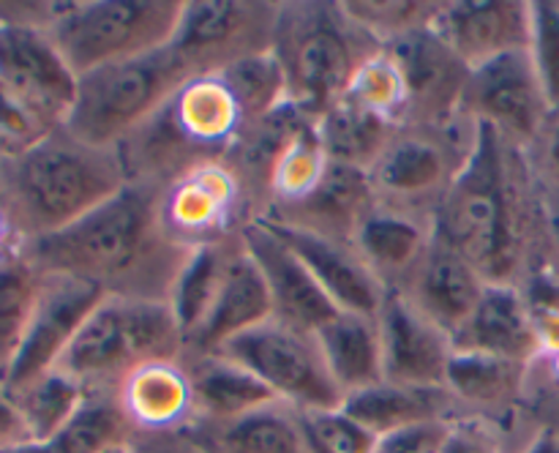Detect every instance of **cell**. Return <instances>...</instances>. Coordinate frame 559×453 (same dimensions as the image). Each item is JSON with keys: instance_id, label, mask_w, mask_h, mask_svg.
<instances>
[{"instance_id": "obj_1", "label": "cell", "mask_w": 559, "mask_h": 453, "mask_svg": "<svg viewBox=\"0 0 559 453\" xmlns=\"http://www.w3.org/2000/svg\"><path fill=\"white\" fill-rule=\"evenodd\" d=\"M435 229L486 284L522 287L546 246L544 194L527 151L478 123L473 153L448 189Z\"/></svg>"}, {"instance_id": "obj_2", "label": "cell", "mask_w": 559, "mask_h": 453, "mask_svg": "<svg viewBox=\"0 0 559 453\" xmlns=\"http://www.w3.org/2000/svg\"><path fill=\"white\" fill-rule=\"evenodd\" d=\"M162 186L129 180L104 205L47 238L20 243L41 273L96 284L107 295L169 303L194 249H183L162 224Z\"/></svg>"}, {"instance_id": "obj_3", "label": "cell", "mask_w": 559, "mask_h": 453, "mask_svg": "<svg viewBox=\"0 0 559 453\" xmlns=\"http://www.w3.org/2000/svg\"><path fill=\"white\" fill-rule=\"evenodd\" d=\"M126 183L118 151L85 145L63 126L27 151L0 156V211L16 243L60 233Z\"/></svg>"}, {"instance_id": "obj_4", "label": "cell", "mask_w": 559, "mask_h": 453, "mask_svg": "<svg viewBox=\"0 0 559 453\" xmlns=\"http://www.w3.org/2000/svg\"><path fill=\"white\" fill-rule=\"evenodd\" d=\"M382 49L344 14L338 0H284L278 11L273 55L282 65L287 102L311 120L325 118Z\"/></svg>"}, {"instance_id": "obj_5", "label": "cell", "mask_w": 559, "mask_h": 453, "mask_svg": "<svg viewBox=\"0 0 559 453\" xmlns=\"http://www.w3.org/2000/svg\"><path fill=\"white\" fill-rule=\"evenodd\" d=\"M189 80L191 71L169 44L142 58L98 65L76 76V96L63 129L85 145L118 151Z\"/></svg>"}, {"instance_id": "obj_6", "label": "cell", "mask_w": 559, "mask_h": 453, "mask_svg": "<svg viewBox=\"0 0 559 453\" xmlns=\"http://www.w3.org/2000/svg\"><path fill=\"white\" fill-rule=\"evenodd\" d=\"M186 336L169 303L107 295L91 311L55 369L85 388H118L129 371L158 360H180Z\"/></svg>"}, {"instance_id": "obj_7", "label": "cell", "mask_w": 559, "mask_h": 453, "mask_svg": "<svg viewBox=\"0 0 559 453\" xmlns=\"http://www.w3.org/2000/svg\"><path fill=\"white\" fill-rule=\"evenodd\" d=\"M478 123L456 126L402 123L369 169L377 205L435 222L442 200L473 153Z\"/></svg>"}, {"instance_id": "obj_8", "label": "cell", "mask_w": 559, "mask_h": 453, "mask_svg": "<svg viewBox=\"0 0 559 453\" xmlns=\"http://www.w3.org/2000/svg\"><path fill=\"white\" fill-rule=\"evenodd\" d=\"M183 5L186 0H74L47 33L80 76L173 44Z\"/></svg>"}, {"instance_id": "obj_9", "label": "cell", "mask_w": 559, "mask_h": 453, "mask_svg": "<svg viewBox=\"0 0 559 453\" xmlns=\"http://www.w3.org/2000/svg\"><path fill=\"white\" fill-rule=\"evenodd\" d=\"M254 371L287 407L300 415L331 413L344 407V391L333 380L317 333L298 331L278 320L243 333L218 353Z\"/></svg>"}, {"instance_id": "obj_10", "label": "cell", "mask_w": 559, "mask_h": 453, "mask_svg": "<svg viewBox=\"0 0 559 453\" xmlns=\"http://www.w3.org/2000/svg\"><path fill=\"white\" fill-rule=\"evenodd\" d=\"M278 11L276 0H186L169 47L191 76L218 74L238 60L271 52Z\"/></svg>"}, {"instance_id": "obj_11", "label": "cell", "mask_w": 559, "mask_h": 453, "mask_svg": "<svg viewBox=\"0 0 559 453\" xmlns=\"http://www.w3.org/2000/svg\"><path fill=\"white\" fill-rule=\"evenodd\" d=\"M464 115L530 151L551 118L549 98L530 49H513L478 65L464 91Z\"/></svg>"}, {"instance_id": "obj_12", "label": "cell", "mask_w": 559, "mask_h": 453, "mask_svg": "<svg viewBox=\"0 0 559 453\" xmlns=\"http://www.w3.org/2000/svg\"><path fill=\"white\" fill-rule=\"evenodd\" d=\"M254 222L238 178L224 162H207L169 183L162 194V224L183 249L235 238Z\"/></svg>"}, {"instance_id": "obj_13", "label": "cell", "mask_w": 559, "mask_h": 453, "mask_svg": "<svg viewBox=\"0 0 559 453\" xmlns=\"http://www.w3.org/2000/svg\"><path fill=\"white\" fill-rule=\"evenodd\" d=\"M104 298H107V293L98 289L96 284L63 276V273H44V289L36 314H33L25 342H22L11 369L5 371L0 388L9 396H16L22 388L55 369L69 344L74 342L82 322L91 317V311Z\"/></svg>"}, {"instance_id": "obj_14", "label": "cell", "mask_w": 559, "mask_h": 453, "mask_svg": "<svg viewBox=\"0 0 559 453\" xmlns=\"http://www.w3.org/2000/svg\"><path fill=\"white\" fill-rule=\"evenodd\" d=\"M0 87L49 129H60L76 96V74L38 27L0 25Z\"/></svg>"}, {"instance_id": "obj_15", "label": "cell", "mask_w": 559, "mask_h": 453, "mask_svg": "<svg viewBox=\"0 0 559 453\" xmlns=\"http://www.w3.org/2000/svg\"><path fill=\"white\" fill-rule=\"evenodd\" d=\"M385 52L402 71L407 87V115L404 123L456 126L464 115V91L473 71L462 58L437 36L435 27L409 33L388 44Z\"/></svg>"}, {"instance_id": "obj_16", "label": "cell", "mask_w": 559, "mask_h": 453, "mask_svg": "<svg viewBox=\"0 0 559 453\" xmlns=\"http://www.w3.org/2000/svg\"><path fill=\"white\" fill-rule=\"evenodd\" d=\"M240 240L265 278L267 293L273 298V320L298 327V331L317 333L338 314L336 303L322 293L309 267L265 218L243 224Z\"/></svg>"}, {"instance_id": "obj_17", "label": "cell", "mask_w": 559, "mask_h": 453, "mask_svg": "<svg viewBox=\"0 0 559 453\" xmlns=\"http://www.w3.org/2000/svg\"><path fill=\"white\" fill-rule=\"evenodd\" d=\"M385 382L404 388H445L453 338L426 320L399 293H388L380 314Z\"/></svg>"}, {"instance_id": "obj_18", "label": "cell", "mask_w": 559, "mask_h": 453, "mask_svg": "<svg viewBox=\"0 0 559 453\" xmlns=\"http://www.w3.org/2000/svg\"><path fill=\"white\" fill-rule=\"evenodd\" d=\"M435 31L469 71L513 49H530V0H442Z\"/></svg>"}, {"instance_id": "obj_19", "label": "cell", "mask_w": 559, "mask_h": 453, "mask_svg": "<svg viewBox=\"0 0 559 453\" xmlns=\"http://www.w3.org/2000/svg\"><path fill=\"white\" fill-rule=\"evenodd\" d=\"M484 289V276L473 262L435 229L426 254L396 293L453 338L473 317Z\"/></svg>"}, {"instance_id": "obj_20", "label": "cell", "mask_w": 559, "mask_h": 453, "mask_svg": "<svg viewBox=\"0 0 559 453\" xmlns=\"http://www.w3.org/2000/svg\"><path fill=\"white\" fill-rule=\"evenodd\" d=\"M374 205L377 200L369 172L328 158L325 172L317 180L314 189L306 191L300 200L276 205L262 218L282 224V227L353 243L360 222L369 216Z\"/></svg>"}, {"instance_id": "obj_21", "label": "cell", "mask_w": 559, "mask_h": 453, "mask_svg": "<svg viewBox=\"0 0 559 453\" xmlns=\"http://www.w3.org/2000/svg\"><path fill=\"white\" fill-rule=\"evenodd\" d=\"M273 320V298L262 278L260 267L246 251L243 240H235L224 267L222 287H218L213 309L205 322L186 338L183 355H213L233 338L254 331Z\"/></svg>"}, {"instance_id": "obj_22", "label": "cell", "mask_w": 559, "mask_h": 453, "mask_svg": "<svg viewBox=\"0 0 559 453\" xmlns=\"http://www.w3.org/2000/svg\"><path fill=\"white\" fill-rule=\"evenodd\" d=\"M267 222V218H265ZM271 224L284 243L300 257L314 282L320 284L322 293L336 303L338 311H353V314L377 317L382 303L388 298V289L382 287L380 278L369 271L360 254L355 251L353 243H342V240L322 238V235L304 233V229L282 227V224Z\"/></svg>"}, {"instance_id": "obj_23", "label": "cell", "mask_w": 559, "mask_h": 453, "mask_svg": "<svg viewBox=\"0 0 559 453\" xmlns=\"http://www.w3.org/2000/svg\"><path fill=\"white\" fill-rule=\"evenodd\" d=\"M453 349L497 355L524 366L538 363L540 342L524 289L513 284H486L473 317L453 336Z\"/></svg>"}, {"instance_id": "obj_24", "label": "cell", "mask_w": 559, "mask_h": 453, "mask_svg": "<svg viewBox=\"0 0 559 453\" xmlns=\"http://www.w3.org/2000/svg\"><path fill=\"white\" fill-rule=\"evenodd\" d=\"M306 123H311V118H306L293 104L284 102L273 112L249 120L235 136L229 151L224 153V167L238 178L246 202H249L251 218L265 216L278 162Z\"/></svg>"}, {"instance_id": "obj_25", "label": "cell", "mask_w": 559, "mask_h": 453, "mask_svg": "<svg viewBox=\"0 0 559 453\" xmlns=\"http://www.w3.org/2000/svg\"><path fill=\"white\" fill-rule=\"evenodd\" d=\"M118 398L136 434H178L197 418L194 388L183 358L129 371L118 385Z\"/></svg>"}, {"instance_id": "obj_26", "label": "cell", "mask_w": 559, "mask_h": 453, "mask_svg": "<svg viewBox=\"0 0 559 453\" xmlns=\"http://www.w3.org/2000/svg\"><path fill=\"white\" fill-rule=\"evenodd\" d=\"M533 366L486 353L453 349L445 388L464 415H480L506 426L524 409Z\"/></svg>"}, {"instance_id": "obj_27", "label": "cell", "mask_w": 559, "mask_h": 453, "mask_svg": "<svg viewBox=\"0 0 559 453\" xmlns=\"http://www.w3.org/2000/svg\"><path fill=\"white\" fill-rule=\"evenodd\" d=\"M435 238V222L374 205L355 233V251L388 293L402 289Z\"/></svg>"}, {"instance_id": "obj_28", "label": "cell", "mask_w": 559, "mask_h": 453, "mask_svg": "<svg viewBox=\"0 0 559 453\" xmlns=\"http://www.w3.org/2000/svg\"><path fill=\"white\" fill-rule=\"evenodd\" d=\"M183 434L207 453H311L304 418L287 404L224 420H194Z\"/></svg>"}, {"instance_id": "obj_29", "label": "cell", "mask_w": 559, "mask_h": 453, "mask_svg": "<svg viewBox=\"0 0 559 453\" xmlns=\"http://www.w3.org/2000/svg\"><path fill=\"white\" fill-rule=\"evenodd\" d=\"M183 363L194 388V420L224 424L278 404L276 393L238 360L224 355H183Z\"/></svg>"}, {"instance_id": "obj_30", "label": "cell", "mask_w": 559, "mask_h": 453, "mask_svg": "<svg viewBox=\"0 0 559 453\" xmlns=\"http://www.w3.org/2000/svg\"><path fill=\"white\" fill-rule=\"evenodd\" d=\"M169 115L186 140L213 162H222L246 126L233 91L218 74L191 76L169 102Z\"/></svg>"}, {"instance_id": "obj_31", "label": "cell", "mask_w": 559, "mask_h": 453, "mask_svg": "<svg viewBox=\"0 0 559 453\" xmlns=\"http://www.w3.org/2000/svg\"><path fill=\"white\" fill-rule=\"evenodd\" d=\"M342 409L374 437H385L415 424L453 420L464 415L448 388H404L391 382L353 393Z\"/></svg>"}, {"instance_id": "obj_32", "label": "cell", "mask_w": 559, "mask_h": 453, "mask_svg": "<svg viewBox=\"0 0 559 453\" xmlns=\"http://www.w3.org/2000/svg\"><path fill=\"white\" fill-rule=\"evenodd\" d=\"M317 342H320L328 369H331L333 380L342 388L344 396H353V393L385 382L377 317L338 311L328 325L317 331Z\"/></svg>"}, {"instance_id": "obj_33", "label": "cell", "mask_w": 559, "mask_h": 453, "mask_svg": "<svg viewBox=\"0 0 559 453\" xmlns=\"http://www.w3.org/2000/svg\"><path fill=\"white\" fill-rule=\"evenodd\" d=\"M399 126L402 123L353 102V98H342L325 118L317 120L325 156L331 162L366 169V172L382 156Z\"/></svg>"}, {"instance_id": "obj_34", "label": "cell", "mask_w": 559, "mask_h": 453, "mask_svg": "<svg viewBox=\"0 0 559 453\" xmlns=\"http://www.w3.org/2000/svg\"><path fill=\"white\" fill-rule=\"evenodd\" d=\"M41 289L44 273L22 254L20 243L0 254V382L25 342Z\"/></svg>"}, {"instance_id": "obj_35", "label": "cell", "mask_w": 559, "mask_h": 453, "mask_svg": "<svg viewBox=\"0 0 559 453\" xmlns=\"http://www.w3.org/2000/svg\"><path fill=\"white\" fill-rule=\"evenodd\" d=\"M134 434V426L120 407L118 388H87L76 413L47 445L52 453H104L129 445Z\"/></svg>"}, {"instance_id": "obj_36", "label": "cell", "mask_w": 559, "mask_h": 453, "mask_svg": "<svg viewBox=\"0 0 559 453\" xmlns=\"http://www.w3.org/2000/svg\"><path fill=\"white\" fill-rule=\"evenodd\" d=\"M238 235L222 240V243L200 246L186 260L183 271H180L178 282L173 287V295H169V309H173L186 338L205 322L207 311L213 309V300H216L218 287H222L229 251H233Z\"/></svg>"}, {"instance_id": "obj_37", "label": "cell", "mask_w": 559, "mask_h": 453, "mask_svg": "<svg viewBox=\"0 0 559 453\" xmlns=\"http://www.w3.org/2000/svg\"><path fill=\"white\" fill-rule=\"evenodd\" d=\"M87 388L76 377L66 374L63 369H49L31 385L22 388L14 398L31 442H44L47 445L66 424L76 407L85 398Z\"/></svg>"}, {"instance_id": "obj_38", "label": "cell", "mask_w": 559, "mask_h": 453, "mask_svg": "<svg viewBox=\"0 0 559 453\" xmlns=\"http://www.w3.org/2000/svg\"><path fill=\"white\" fill-rule=\"evenodd\" d=\"M344 14L371 33L382 47L435 27L442 0H338Z\"/></svg>"}, {"instance_id": "obj_39", "label": "cell", "mask_w": 559, "mask_h": 453, "mask_svg": "<svg viewBox=\"0 0 559 453\" xmlns=\"http://www.w3.org/2000/svg\"><path fill=\"white\" fill-rule=\"evenodd\" d=\"M218 76L233 91L246 123L273 112V109L287 102V85H284L282 65H278L273 49L238 60V63L218 71Z\"/></svg>"}, {"instance_id": "obj_40", "label": "cell", "mask_w": 559, "mask_h": 453, "mask_svg": "<svg viewBox=\"0 0 559 453\" xmlns=\"http://www.w3.org/2000/svg\"><path fill=\"white\" fill-rule=\"evenodd\" d=\"M325 167L328 156L320 140V129H317V120H311V123H306L304 129L298 131L293 145L287 147V153H284L282 162H278L276 175H273L271 183V202H267V211H273L276 205H284V202L300 200L306 191L314 189L317 180L325 172Z\"/></svg>"}, {"instance_id": "obj_41", "label": "cell", "mask_w": 559, "mask_h": 453, "mask_svg": "<svg viewBox=\"0 0 559 453\" xmlns=\"http://www.w3.org/2000/svg\"><path fill=\"white\" fill-rule=\"evenodd\" d=\"M344 98H353L396 123H404V115H407V87H404L402 71L385 49L358 71Z\"/></svg>"}, {"instance_id": "obj_42", "label": "cell", "mask_w": 559, "mask_h": 453, "mask_svg": "<svg viewBox=\"0 0 559 453\" xmlns=\"http://www.w3.org/2000/svg\"><path fill=\"white\" fill-rule=\"evenodd\" d=\"M530 11H533L530 55L555 112L559 109V0H533Z\"/></svg>"}, {"instance_id": "obj_43", "label": "cell", "mask_w": 559, "mask_h": 453, "mask_svg": "<svg viewBox=\"0 0 559 453\" xmlns=\"http://www.w3.org/2000/svg\"><path fill=\"white\" fill-rule=\"evenodd\" d=\"M300 418H304L311 453H371L377 445V437L358 420L349 418L344 409L311 413Z\"/></svg>"}, {"instance_id": "obj_44", "label": "cell", "mask_w": 559, "mask_h": 453, "mask_svg": "<svg viewBox=\"0 0 559 453\" xmlns=\"http://www.w3.org/2000/svg\"><path fill=\"white\" fill-rule=\"evenodd\" d=\"M442 453H506L500 426L480 415H462L451 420Z\"/></svg>"}, {"instance_id": "obj_45", "label": "cell", "mask_w": 559, "mask_h": 453, "mask_svg": "<svg viewBox=\"0 0 559 453\" xmlns=\"http://www.w3.org/2000/svg\"><path fill=\"white\" fill-rule=\"evenodd\" d=\"M527 158L535 180H538L540 194L559 205V109L551 112L538 142L527 151Z\"/></svg>"}, {"instance_id": "obj_46", "label": "cell", "mask_w": 559, "mask_h": 453, "mask_svg": "<svg viewBox=\"0 0 559 453\" xmlns=\"http://www.w3.org/2000/svg\"><path fill=\"white\" fill-rule=\"evenodd\" d=\"M448 431H451V420L415 424L407 429L391 431L385 437H377V445L371 453H442Z\"/></svg>"}, {"instance_id": "obj_47", "label": "cell", "mask_w": 559, "mask_h": 453, "mask_svg": "<svg viewBox=\"0 0 559 453\" xmlns=\"http://www.w3.org/2000/svg\"><path fill=\"white\" fill-rule=\"evenodd\" d=\"M527 407L533 409L538 424L551 426L559 434V388L546 382L535 371H530V391H527Z\"/></svg>"}, {"instance_id": "obj_48", "label": "cell", "mask_w": 559, "mask_h": 453, "mask_svg": "<svg viewBox=\"0 0 559 453\" xmlns=\"http://www.w3.org/2000/svg\"><path fill=\"white\" fill-rule=\"evenodd\" d=\"M20 442H31V437H27V429H25V420H22L14 398L0 388V451L20 445Z\"/></svg>"}, {"instance_id": "obj_49", "label": "cell", "mask_w": 559, "mask_h": 453, "mask_svg": "<svg viewBox=\"0 0 559 453\" xmlns=\"http://www.w3.org/2000/svg\"><path fill=\"white\" fill-rule=\"evenodd\" d=\"M136 453H207L191 442L183 431L178 434H136L131 440Z\"/></svg>"}, {"instance_id": "obj_50", "label": "cell", "mask_w": 559, "mask_h": 453, "mask_svg": "<svg viewBox=\"0 0 559 453\" xmlns=\"http://www.w3.org/2000/svg\"><path fill=\"white\" fill-rule=\"evenodd\" d=\"M519 453H559V434L551 426L538 424L535 434L524 442V448Z\"/></svg>"}, {"instance_id": "obj_51", "label": "cell", "mask_w": 559, "mask_h": 453, "mask_svg": "<svg viewBox=\"0 0 559 453\" xmlns=\"http://www.w3.org/2000/svg\"><path fill=\"white\" fill-rule=\"evenodd\" d=\"M104 453H136V451H134V445H131V442H129V445H118V448H109V451H104Z\"/></svg>"}]
</instances>
